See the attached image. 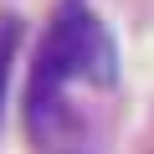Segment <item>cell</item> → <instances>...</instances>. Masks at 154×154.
Segmentation results:
<instances>
[{
  "label": "cell",
  "instance_id": "7a4b0ae2",
  "mask_svg": "<svg viewBox=\"0 0 154 154\" xmlns=\"http://www.w3.org/2000/svg\"><path fill=\"white\" fill-rule=\"evenodd\" d=\"M16 36H21V21H16V16H0V98H5V72H11Z\"/></svg>",
  "mask_w": 154,
  "mask_h": 154
},
{
  "label": "cell",
  "instance_id": "6da1fadb",
  "mask_svg": "<svg viewBox=\"0 0 154 154\" xmlns=\"http://www.w3.org/2000/svg\"><path fill=\"white\" fill-rule=\"evenodd\" d=\"M67 82H113V41L98 26V16L88 5H67L51 16L46 41L36 51V72H31V128L36 139H57L72 113H67Z\"/></svg>",
  "mask_w": 154,
  "mask_h": 154
}]
</instances>
